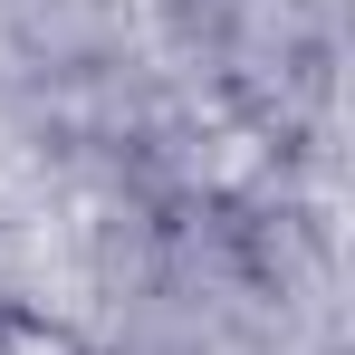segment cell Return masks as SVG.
Here are the masks:
<instances>
[{"label": "cell", "mask_w": 355, "mask_h": 355, "mask_svg": "<svg viewBox=\"0 0 355 355\" xmlns=\"http://www.w3.org/2000/svg\"><path fill=\"white\" fill-rule=\"evenodd\" d=\"M0 355H87V336L49 317V307H19V297H0Z\"/></svg>", "instance_id": "1"}]
</instances>
